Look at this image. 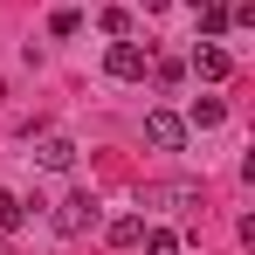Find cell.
<instances>
[{
    "label": "cell",
    "mask_w": 255,
    "mask_h": 255,
    "mask_svg": "<svg viewBox=\"0 0 255 255\" xmlns=\"http://www.w3.org/2000/svg\"><path fill=\"white\" fill-rule=\"evenodd\" d=\"M138 200H152V207H172V214H186V207H200V186H193V179H172V186H145Z\"/></svg>",
    "instance_id": "obj_5"
},
{
    "label": "cell",
    "mask_w": 255,
    "mask_h": 255,
    "mask_svg": "<svg viewBox=\"0 0 255 255\" xmlns=\"http://www.w3.org/2000/svg\"><path fill=\"white\" fill-rule=\"evenodd\" d=\"M35 166L42 172H69L76 166V145H69V138H42V145H35Z\"/></svg>",
    "instance_id": "obj_7"
},
{
    "label": "cell",
    "mask_w": 255,
    "mask_h": 255,
    "mask_svg": "<svg viewBox=\"0 0 255 255\" xmlns=\"http://www.w3.org/2000/svg\"><path fill=\"white\" fill-rule=\"evenodd\" d=\"M21 221H28L21 193H0V235H21Z\"/></svg>",
    "instance_id": "obj_11"
},
{
    "label": "cell",
    "mask_w": 255,
    "mask_h": 255,
    "mask_svg": "<svg viewBox=\"0 0 255 255\" xmlns=\"http://www.w3.org/2000/svg\"><path fill=\"white\" fill-rule=\"evenodd\" d=\"M145 7H152V14H159V7H172V0H145Z\"/></svg>",
    "instance_id": "obj_14"
},
{
    "label": "cell",
    "mask_w": 255,
    "mask_h": 255,
    "mask_svg": "<svg viewBox=\"0 0 255 255\" xmlns=\"http://www.w3.org/2000/svg\"><path fill=\"white\" fill-rule=\"evenodd\" d=\"M97 28H104L111 42H125V35H131V14H125V7H104V14H97Z\"/></svg>",
    "instance_id": "obj_12"
},
{
    "label": "cell",
    "mask_w": 255,
    "mask_h": 255,
    "mask_svg": "<svg viewBox=\"0 0 255 255\" xmlns=\"http://www.w3.org/2000/svg\"><path fill=\"white\" fill-rule=\"evenodd\" d=\"M55 7H69V0H55Z\"/></svg>",
    "instance_id": "obj_16"
},
{
    "label": "cell",
    "mask_w": 255,
    "mask_h": 255,
    "mask_svg": "<svg viewBox=\"0 0 255 255\" xmlns=\"http://www.w3.org/2000/svg\"><path fill=\"white\" fill-rule=\"evenodd\" d=\"M145 138H152L159 152H179V145H186V118H172V111H145Z\"/></svg>",
    "instance_id": "obj_4"
},
{
    "label": "cell",
    "mask_w": 255,
    "mask_h": 255,
    "mask_svg": "<svg viewBox=\"0 0 255 255\" xmlns=\"http://www.w3.org/2000/svg\"><path fill=\"white\" fill-rule=\"evenodd\" d=\"M76 28H83L76 7H55V14H48V35H76Z\"/></svg>",
    "instance_id": "obj_13"
},
{
    "label": "cell",
    "mask_w": 255,
    "mask_h": 255,
    "mask_svg": "<svg viewBox=\"0 0 255 255\" xmlns=\"http://www.w3.org/2000/svg\"><path fill=\"white\" fill-rule=\"evenodd\" d=\"M193 76H200V83H228V76H235V55L214 48V42H193Z\"/></svg>",
    "instance_id": "obj_3"
},
{
    "label": "cell",
    "mask_w": 255,
    "mask_h": 255,
    "mask_svg": "<svg viewBox=\"0 0 255 255\" xmlns=\"http://www.w3.org/2000/svg\"><path fill=\"white\" fill-rule=\"evenodd\" d=\"M186 7H207V0H186Z\"/></svg>",
    "instance_id": "obj_15"
},
{
    "label": "cell",
    "mask_w": 255,
    "mask_h": 255,
    "mask_svg": "<svg viewBox=\"0 0 255 255\" xmlns=\"http://www.w3.org/2000/svg\"><path fill=\"white\" fill-rule=\"evenodd\" d=\"M48 228H55L62 242H83V235H97V228H104V200L76 186V193H62V200H55V214H48Z\"/></svg>",
    "instance_id": "obj_1"
},
{
    "label": "cell",
    "mask_w": 255,
    "mask_h": 255,
    "mask_svg": "<svg viewBox=\"0 0 255 255\" xmlns=\"http://www.w3.org/2000/svg\"><path fill=\"white\" fill-rule=\"evenodd\" d=\"M221 118H228V104H221V97H193V111H186V125H200V131H214Z\"/></svg>",
    "instance_id": "obj_9"
},
{
    "label": "cell",
    "mask_w": 255,
    "mask_h": 255,
    "mask_svg": "<svg viewBox=\"0 0 255 255\" xmlns=\"http://www.w3.org/2000/svg\"><path fill=\"white\" fill-rule=\"evenodd\" d=\"M138 249H145V255H179V235H172V228H145Z\"/></svg>",
    "instance_id": "obj_10"
},
{
    "label": "cell",
    "mask_w": 255,
    "mask_h": 255,
    "mask_svg": "<svg viewBox=\"0 0 255 255\" xmlns=\"http://www.w3.org/2000/svg\"><path fill=\"white\" fill-rule=\"evenodd\" d=\"M104 69H111L118 83H138V76L152 69V48H138V42H111V55H104Z\"/></svg>",
    "instance_id": "obj_2"
},
{
    "label": "cell",
    "mask_w": 255,
    "mask_h": 255,
    "mask_svg": "<svg viewBox=\"0 0 255 255\" xmlns=\"http://www.w3.org/2000/svg\"><path fill=\"white\" fill-rule=\"evenodd\" d=\"M104 235H111V249H138V235H145V214H118Z\"/></svg>",
    "instance_id": "obj_8"
},
{
    "label": "cell",
    "mask_w": 255,
    "mask_h": 255,
    "mask_svg": "<svg viewBox=\"0 0 255 255\" xmlns=\"http://www.w3.org/2000/svg\"><path fill=\"white\" fill-rule=\"evenodd\" d=\"M200 14V42H221L228 28H235V0H207V7H193Z\"/></svg>",
    "instance_id": "obj_6"
}]
</instances>
